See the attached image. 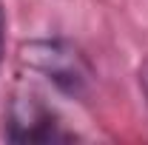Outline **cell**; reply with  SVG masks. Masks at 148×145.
<instances>
[{
	"label": "cell",
	"mask_w": 148,
	"mask_h": 145,
	"mask_svg": "<svg viewBox=\"0 0 148 145\" xmlns=\"http://www.w3.org/2000/svg\"><path fill=\"white\" fill-rule=\"evenodd\" d=\"M140 88H143V94H145V103H148V57H145V63L140 66Z\"/></svg>",
	"instance_id": "cell-3"
},
{
	"label": "cell",
	"mask_w": 148,
	"mask_h": 145,
	"mask_svg": "<svg viewBox=\"0 0 148 145\" xmlns=\"http://www.w3.org/2000/svg\"><path fill=\"white\" fill-rule=\"evenodd\" d=\"M20 60L43 74L57 91L69 97H86L94 83V68L88 57L69 40H32L23 43Z\"/></svg>",
	"instance_id": "cell-1"
},
{
	"label": "cell",
	"mask_w": 148,
	"mask_h": 145,
	"mask_svg": "<svg viewBox=\"0 0 148 145\" xmlns=\"http://www.w3.org/2000/svg\"><path fill=\"white\" fill-rule=\"evenodd\" d=\"M3 34H6V20H3V9H0V63H3Z\"/></svg>",
	"instance_id": "cell-4"
},
{
	"label": "cell",
	"mask_w": 148,
	"mask_h": 145,
	"mask_svg": "<svg viewBox=\"0 0 148 145\" xmlns=\"http://www.w3.org/2000/svg\"><path fill=\"white\" fill-rule=\"evenodd\" d=\"M6 137L14 142H57L71 140L60 117L34 94H14L6 108Z\"/></svg>",
	"instance_id": "cell-2"
}]
</instances>
